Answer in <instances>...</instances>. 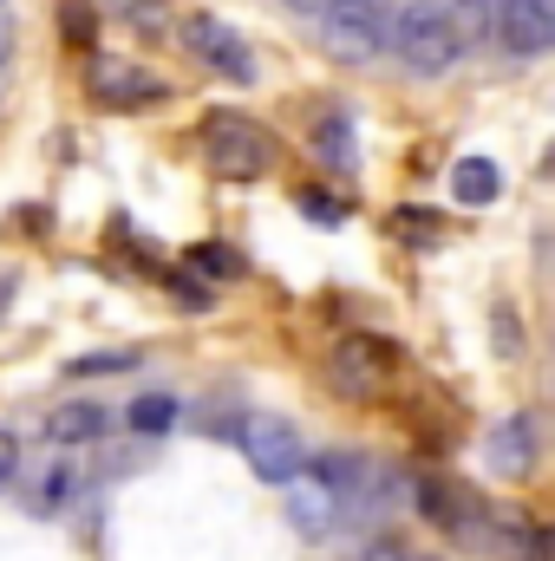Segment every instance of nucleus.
Returning a JSON list of instances; mask_svg holds the SVG:
<instances>
[{
	"mask_svg": "<svg viewBox=\"0 0 555 561\" xmlns=\"http://www.w3.org/2000/svg\"><path fill=\"white\" fill-rule=\"evenodd\" d=\"M307 477L333 496V510L353 523V516H366L373 503H386V470L373 463V457H353V450H320V457H307Z\"/></svg>",
	"mask_w": 555,
	"mask_h": 561,
	"instance_id": "obj_5",
	"label": "nucleus"
},
{
	"mask_svg": "<svg viewBox=\"0 0 555 561\" xmlns=\"http://www.w3.org/2000/svg\"><path fill=\"white\" fill-rule=\"evenodd\" d=\"M307 144H314L320 170H333V176H353V170H360V144H353V118H347V112H320L314 131H307Z\"/></svg>",
	"mask_w": 555,
	"mask_h": 561,
	"instance_id": "obj_11",
	"label": "nucleus"
},
{
	"mask_svg": "<svg viewBox=\"0 0 555 561\" xmlns=\"http://www.w3.org/2000/svg\"><path fill=\"white\" fill-rule=\"evenodd\" d=\"M484 457H490V470H503V477H523L530 470V457H536V419H503L490 431V444H484Z\"/></svg>",
	"mask_w": 555,
	"mask_h": 561,
	"instance_id": "obj_12",
	"label": "nucleus"
},
{
	"mask_svg": "<svg viewBox=\"0 0 555 561\" xmlns=\"http://www.w3.org/2000/svg\"><path fill=\"white\" fill-rule=\"evenodd\" d=\"M13 470H20V444H13V431L0 424V490L13 483Z\"/></svg>",
	"mask_w": 555,
	"mask_h": 561,
	"instance_id": "obj_25",
	"label": "nucleus"
},
{
	"mask_svg": "<svg viewBox=\"0 0 555 561\" xmlns=\"http://www.w3.org/2000/svg\"><path fill=\"white\" fill-rule=\"evenodd\" d=\"M360 561H438V556H424V549L399 542V536H373V542L360 549Z\"/></svg>",
	"mask_w": 555,
	"mask_h": 561,
	"instance_id": "obj_22",
	"label": "nucleus"
},
{
	"mask_svg": "<svg viewBox=\"0 0 555 561\" xmlns=\"http://www.w3.org/2000/svg\"><path fill=\"white\" fill-rule=\"evenodd\" d=\"M386 53H393L406 72H418V79L451 72L457 53H464V39H457V26H451V7H444V0H406V7L393 13Z\"/></svg>",
	"mask_w": 555,
	"mask_h": 561,
	"instance_id": "obj_2",
	"label": "nucleus"
},
{
	"mask_svg": "<svg viewBox=\"0 0 555 561\" xmlns=\"http://www.w3.org/2000/svg\"><path fill=\"white\" fill-rule=\"evenodd\" d=\"M294 523H301L307 536H327V529H340L347 516H340V510H333V496L320 490V503H314V496H294Z\"/></svg>",
	"mask_w": 555,
	"mask_h": 561,
	"instance_id": "obj_17",
	"label": "nucleus"
},
{
	"mask_svg": "<svg viewBox=\"0 0 555 561\" xmlns=\"http://www.w3.org/2000/svg\"><path fill=\"white\" fill-rule=\"evenodd\" d=\"M490 39H497V46L523 66V59H543V53H555V20L543 13V0H503V7H497Z\"/></svg>",
	"mask_w": 555,
	"mask_h": 561,
	"instance_id": "obj_9",
	"label": "nucleus"
},
{
	"mask_svg": "<svg viewBox=\"0 0 555 561\" xmlns=\"http://www.w3.org/2000/svg\"><path fill=\"white\" fill-rule=\"evenodd\" d=\"M412 503H418V516H424L438 536H451L457 549H490V510L477 503V490H464V483H451V477H424Z\"/></svg>",
	"mask_w": 555,
	"mask_h": 561,
	"instance_id": "obj_4",
	"label": "nucleus"
},
{
	"mask_svg": "<svg viewBox=\"0 0 555 561\" xmlns=\"http://www.w3.org/2000/svg\"><path fill=\"white\" fill-rule=\"evenodd\" d=\"M543 170H550V176H555V150H550V163H543Z\"/></svg>",
	"mask_w": 555,
	"mask_h": 561,
	"instance_id": "obj_28",
	"label": "nucleus"
},
{
	"mask_svg": "<svg viewBox=\"0 0 555 561\" xmlns=\"http://www.w3.org/2000/svg\"><path fill=\"white\" fill-rule=\"evenodd\" d=\"M72 379H105V373H138V353H86L66 366Z\"/></svg>",
	"mask_w": 555,
	"mask_h": 561,
	"instance_id": "obj_20",
	"label": "nucleus"
},
{
	"mask_svg": "<svg viewBox=\"0 0 555 561\" xmlns=\"http://www.w3.org/2000/svg\"><path fill=\"white\" fill-rule=\"evenodd\" d=\"M333 386L347 392V399H373V392H386V379H393V366H399V353L386 346V340H373V333H347L340 346H333Z\"/></svg>",
	"mask_w": 555,
	"mask_h": 561,
	"instance_id": "obj_8",
	"label": "nucleus"
},
{
	"mask_svg": "<svg viewBox=\"0 0 555 561\" xmlns=\"http://www.w3.org/2000/svg\"><path fill=\"white\" fill-rule=\"evenodd\" d=\"M92 99L112 105V112H150V105L170 99V85H163L157 72H144V66L105 59V66H92Z\"/></svg>",
	"mask_w": 555,
	"mask_h": 561,
	"instance_id": "obj_10",
	"label": "nucleus"
},
{
	"mask_svg": "<svg viewBox=\"0 0 555 561\" xmlns=\"http://www.w3.org/2000/svg\"><path fill=\"white\" fill-rule=\"evenodd\" d=\"M105 13H112V20H125V26H144V33H150V26H163V20H170V0H105Z\"/></svg>",
	"mask_w": 555,
	"mask_h": 561,
	"instance_id": "obj_18",
	"label": "nucleus"
},
{
	"mask_svg": "<svg viewBox=\"0 0 555 561\" xmlns=\"http://www.w3.org/2000/svg\"><path fill=\"white\" fill-rule=\"evenodd\" d=\"M105 431H112L105 405H86V399H72V405H59V412L46 419V437H53V444H99Z\"/></svg>",
	"mask_w": 555,
	"mask_h": 561,
	"instance_id": "obj_14",
	"label": "nucleus"
},
{
	"mask_svg": "<svg viewBox=\"0 0 555 561\" xmlns=\"http://www.w3.org/2000/svg\"><path fill=\"white\" fill-rule=\"evenodd\" d=\"M183 46H190V59H196L203 72H216V79H229V85H256V79H262L249 39H242L229 20H216V13H190V20H183Z\"/></svg>",
	"mask_w": 555,
	"mask_h": 561,
	"instance_id": "obj_6",
	"label": "nucleus"
},
{
	"mask_svg": "<svg viewBox=\"0 0 555 561\" xmlns=\"http://www.w3.org/2000/svg\"><path fill=\"white\" fill-rule=\"evenodd\" d=\"M72 490H79V477H72L66 463H53V470L39 477V510H59V503H72Z\"/></svg>",
	"mask_w": 555,
	"mask_h": 561,
	"instance_id": "obj_21",
	"label": "nucleus"
},
{
	"mask_svg": "<svg viewBox=\"0 0 555 561\" xmlns=\"http://www.w3.org/2000/svg\"><path fill=\"white\" fill-rule=\"evenodd\" d=\"M314 26V39L347 59V66H366L386 53V33H393V7L386 0H294Z\"/></svg>",
	"mask_w": 555,
	"mask_h": 561,
	"instance_id": "obj_1",
	"label": "nucleus"
},
{
	"mask_svg": "<svg viewBox=\"0 0 555 561\" xmlns=\"http://www.w3.org/2000/svg\"><path fill=\"white\" fill-rule=\"evenodd\" d=\"M190 262H196L203 275H236V255H229V249H216V242H203V249H190Z\"/></svg>",
	"mask_w": 555,
	"mask_h": 561,
	"instance_id": "obj_24",
	"label": "nucleus"
},
{
	"mask_svg": "<svg viewBox=\"0 0 555 561\" xmlns=\"http://www.w3.org/2000/svg\"><path fill=\"white\" fill-rule=\"evenodd\" d=\"M451 196H457L464 209H484V203L503 196V170H497L490 157H457V170H451Z\"/></svg>",
	"mask_w": 555,
	"mask_h": 561,
	"instance_id": "obj_13",
	"label": "nucleus"
},
{
	"mask_svg": "<svg viewBox=\"0 0 555 561\" xmlns=\"http://www.w3.org/2000/svg\"><path fill=\"white\" fill-rule=\"evenodd\" d=\"M125 424H132L138 437H170V424H177V399H170V392H138V399L125 405Z\"/></svg>",
	"mask_w": 555,
	"mask_h": 561,
	"instance_id": "obj_15",
	"label": "nucleus"
},
{
	"mask_svg": "<svg viewBox=\"0 0 555 561\" xmlns=\"http://www.w3.org/2000/svg\"><path fill=\"white\" fill-rule=\"evenodd\" d=\"M203 157L223 183H262L275 170V131L249 112H209L203 118Z\"/></svg>",
	"mask_w": 555,
	"mask_h": 561,
	"instance_id": "obj_3",
	"label": "nucleus"
},
{
	"mask_svg": "<svg viewBox=\"0 0 555 561\" xmlns=\"http://www.w3.org/2000/svg\"><path fill=\"white\" fill-rule=\"evenodd\" d=\"M7 59H13V13L0 7V72H7Z\"/></svg>",
	"mask_w": 555,
	"mask_h": 561,
	"instance_id": "obj_26",
	"label": "nucleus"
},
{
	"mask_svg": "<svg viewBox=\"0 0 555 561\" xmlns=\"http://www.w3.org/2000/svg\"><path fill=\"white\" fill-rule=\"evenodd\" d=\"M59 33H66V46H92V39H99L92 0H66V7H59Z\"/></svg>",
	"mask_w": 555,
	"mask_h": 561,
	"instance_id": "obj_19",
	"label": "nucleus"
},
{
	"mask_svg": "<svg viewBox=\"0 0 555 561\" xmlns=\"http://www.w3.org/2000/svg\"><path fill=\"white\" fill-rule=\"evenodd\" d=\"M497 7H503V0H451V26H457V39H464V46L490 39V26H497Z\"/></svg>",
	"mask_w": 555,
	"mask_h": 561,
	"instance_id": "obj_16",
	"label": "nucleus"
},
{
	"mask_svg": "<svg viewBox=\"0 0 555 561\" xmlns=\"http://www.w3.org/2000/svg\"><path fill=\"white\" fill-rule=\"evenodd\" d=\"M242 450H249V470L262 477V483H294V477H307V444L294 437V424L287 419H249L242 424V437H236Z\"/></svg>",
	"mask_w": 555,
	"mask_h": 561,
	"instance_id": "obj_7",
	"label": "nucleus"
},
{
	"mask_svg": "<svg viewBox=\"0 0 555 561\" xmlns=\"http://www.w3.org/2000/svg\"><path fill=\"white\" fill-rule=\"evenodd\" d=\"M543 13H550V20H555V0H543Z\"/></svg>",
	"mask_w": 555,
	"mask_h": 561,
	"instance_id": "obj_27",
	"label": "nucleus"
},
{
	"mask_svg": "<svg viewBox=\"0 0 555 561\" xmlns=\"http://www.w3.org/2000/svg\"><path fill=\"white\" fill-rule=\"evenodd\" d=\"M294 203H301V216H314V222H347V203L327 196V190H301Z\"/></svg>",
	"mask_w": 555,
	"mask_h": 561,
	"instance_id": "obj_23",
	"label": "nucleus"
}]
</instances>
